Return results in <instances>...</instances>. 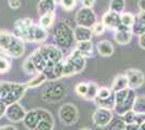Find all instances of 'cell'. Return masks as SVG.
Instances as JSON below:
<instances>
[{"mask_svg":"<svg viewBox=\"0 0 145 130\" xmlns=\"http://www.w3.org/2000/svg\"><path fill=\"white\" fill-rule=\"evenodd\" d=\"M54 1H55V2H56V5H57V0H54Z\"/></svg>","mask_w":145,"mask_h":130,"instance_id":"bcb514c9","label":"cell"},{"mask_svg":"<svg viewBox=\"0 0 145 130\" xmlns=\"http://www.w3.org/2000/svg\"><path fill=\"white\" fill-rule=\"evenodd\" d=\"M102 23L104 24L106 29L115 31L118 27H120L121 25V16L120 14L115 13L113 11H107L104 13L102 18Z\"/></svg>","mask_w":145,"mask_h":130,"instance_id":"4fadbf2b","label":"cell"},{"mask_svg":"<svg viewBox=\"0 0 145 130\" xmlns=\"http://www.w3.org/2000/svg\"><path fill=\"white\" fill-rule=\"evenodd\" d=\"M132 111L137 114L145 115V95H138L133 104Z\"/></svg>","mask_w":145,"mask_h":130,"instance_id":"83f0119b","label":"cell"},{"mask_svg":"<svg viewBox=\"0 0 145 130\" xmlns=\"http://www.w3.org/2000/svg\"><path fill=\"white\" fill-rule=\"evenodd\" d=\"M95 2H97V0H81L82 7L84 8H89V9H92L95 6Z\"/></svg>","mask_w":145,"mask_h":130,"instance_id":"74e56055","label":"cell"},{"mask_svg":"<svg viewBox=\"0 0 145 130\" xmlns=\"http://www.w3.org/2000/svg\"><path fill=\"white\" fill-rule=\"evenodd\" d=\"M10 69H11L10 59L6 54L0 53V74H6Z\"/></svg>","mask_w":145,"mask_h":130,"instance_id":"f546056e","label":"cell"},{"mask_svg":"<svg viewBox=\"0 0 145 130\" xmlns=\"http://www.w3.org/2000/svg\"><path fill=\"white\" fill-rule=\"evenodd\" d=\"M28 88L26 87L25 84H18V82H11L7 81L6 91L3 94V98L1 101L6 103L7 105H10L13 103H16L22 99L26 93V90Z\"/></svg>","mask_w":145,"mask_h":130,"instance_id":"5b68a950","label":"cell"},{"mask_svg":"<svg viewBox=\"0 0 145 130\" xmlns=\"http://www.w3.org/2000/svg\"><path fill=\"white\" fill-rule=\"evenodd\" d=\"M97 50L101 56L108 57L114 53V46L108 40H102L97 43Z\"/></svg>","mask_w":145,"mask_h":130,"instance_id":"44dd1931","label":"cell"},{"mask_svg":"<svg viewBox=\"0 0 145 130\" xmlns=\"http://www.w3.org/2000/svg\"><path fill=\"white\" fill-rule=\"evenodd\" d=\"M80 130H92V129H90V128H82V129H80Z\"/></svg>","mask_w":145,"mask_h":130,"instance_id":"f6af8a7d","label":"cell"},{"mask_svg":"<svg viewBox=\"0 0 145 130\" xmlns=\"http://www.w3.org/2000/svg\"><path fill=\"white\" fill-rule=\"evenodd\" d=\"M95 104L97 105V107H102V108H107L109 111H113L115 110V106H116V102H115V93L108 98V99H105V100H100V99H95L94 100Z\"/></svg>","mask_w":145,"mask_h":130,"instance_id":"d4e9b609","label":"cell"},{"mask_svg":"<svg viewBox=\"0 0 145 130\" xmlns=\"http://www.w3.org/2000/svg\"><path fill=\"white\" fill-rule=\"evenodd\" d=\"M114 119V115L112 111H109L107 108H102V107H97L94 111L92 115V122L97 127H107L110 122Z\"/></svg>","mask_w":145,"mask_h":130,"instance_id":"8fae6325","label":"cell"},{"mask_svg":"<svg viewBox=\"0 0 145 130\" xmlns=\"http://www.w3.org/2000/svg\"><path fill=\"white\" fill-rule=\"evenodd\" d=\"M87 91H88V84H86V82H79V84H77L75 86V92H76V94L78 97H80V98H82V99H85Z\"/></svg>","mask_w":145,"mask_h":130,"instance_id":"e575fe53","label":"cell"},{"mask_svg":"<svg viewBox=\"0 0 145 130\" xmlns=\"http://www.w3.org/2000/svg\"><path fill=\"white\" fill-rule=\"evenodd\" d=\"M137 97H138V95L135 94V91L132 90V89H130V92L128 94L127 99L123 101V103L115 107V112L117 113V115H118V116H122V115L126 114L127 112L132 111L133 104H134V102H135Z\"/></svg>","mask_w":145,"mask_h":130,"instance_id":"2e32d148","label":"cell"},{"mask_svg":"<svg viewBox=\"0 0 145 130\" xmlns=\"http://www.w3.org/2000/svg\"><path fill=\"white\" fill-rule=\"evenodd\" d=\"M0 51L7 56L18 59L25 53V43L13 33L0 31Z\"/></svg>","mask_w":145,"mask_h":130,"instance_id":"7a4b0ae2","label":"cell"},{"mask_svg":"<svg viewBox=\"0 0 145 130\" xmlns=\"http://www.w3.org/2000/svg\"><path fill=\"white\" fill-rule=\"evenodd\" d=\"M126 76L128 78V82H129V88L135 90L144 84V74L137 69V68H130L126 72Z\"/></svg>","mask_w":145,"mask_h":130,"instance_id":"5bb4252c","label":"cell"},{"mask_svg":"<svg viewBox=\"0 0 145 130\" xmlns=\"http://www.w3.org/2000/svg\"><path fill=\"white\" fill-rule=\"evenodd\" d=\"M139 44L142 49H145V34L139 36Z\"/></svg>","mask_w":145,"mask_h":130,"instance_id":"b9f144b4","label":"cell"},{"mask_svg":"<svg viewBox=\"0 0 145 130\" xmlns=\"http://www.w3.org/2000/svg\"><path fill=\"white\" fill-rule=\"evenodd\" d=\"M56 8V2L54 0H40L38 2V7H37V11L38 14L41 16L47 13H53Z\"/></svg>","mask_w":145,"mask_h":130,"instance_id":"d6986e66","label":"cell"},{"mask_svg":"<svg viewBox=\"0 0 145 130\" xmlns=\"http://www.w3.org/2000/svg\"><path fill=\"white\" fill-rule=\"evenodd\" d=\"M7 107H8V105H7L6 103H3L2 101H0V119L6 116Z\"/></svg>","mask_w":145,"mask_h":130,"instance_id":"ab89813d","label":"cell"},{"mask_svg":"<svg viewBox=\"0 0 145 130\" xmlns=\"http://www.w3.org/2000/svg\"><path fill=\"white\" fill-rule=\"evenodd\" d=\"M59 118L65 126H72L79 119L78 108L72 103H65L59 110Z\"/></svg>","mask_w":145,"mask_h":130,"instance_id":"ba28073f","label":"cell"},{"mask_svg":"<svg viewBox=\"0 0 145 130\" xmlns=\"http://www.w3.org/2000/svg\"><path fill=\"white\" fill-rule=\"evenodd\" d=\"M47 112H48V110H44V108L30 110L26 113V116L23 120V124L28 130H36L39 122L42 119V117L46 115Z\"/></svg>","mask_w":145,"mask_h":130,"instance_id":"30bf717a","label":"cell"},{"mask_svg":"<svg viewBox=\"0 0 145 130\" xmlns=\"http://www.w3.org/2000/svg\"><path fill=\"white\" fill-rule=\"evenodd\" d=\"M99 89H100V87L97 86V84L93 82V81L88 82V91H87V94L85 97V100H87V101H94L97 97Z\"/></svg>","mask_w":145,"mask_h":130,"instance_id":"484cf974","label":"cell"},{"mask_svg":"<svg viewBox=\"0 0 145 130\" xmlns=\"http://www.w3.org/2000/svg\"><path fill=\"white\" fill-rule=\"evenodd\" d=\"M6 85L7 81H0V101L3 98V94H5V91H6Z\"/></svg>","mask_w":145,"mask_h":130,"instance_id":"60d3db41","label":"cell"},{"mask_svg":"<svg viewBox=\"0 0 145 130\" xmlns=\"http://www.w3.org/2000/svg\"><path fill=\"white\" fill-rule=\"evenodd\" d=\"M75 50H77L80 52L85 57L91 56L93 53V43L91 40H87V41H80V42L76 43Z\"/></svg>","mask_w":145,"mask_h":130,"instance_id":"603a6c76","label":"cell"},{"mask_svg":"<svg viewBox=\"0 0 145 130\" xmlns=\"http://www.w3.org/2000/svg\"><path fill=\"white\" fill-rule=\"evenodd\" d=\"M125 7H126V0H110L109 11L121 14V13H123Z\"/></svg>","mask_w":145,"mask_h":130,"instance_id":"f1b7e54d","label":"cell"},{"mask_svg":"<svg viewBox=\"0 0 145 130\" xmlns=\"http://www.w3.org/2000/svg\"><path fill=\"white\" fill-rule=\"evenodd\" d=\"M54 18H55V14L54 12L53 13H47L44 15H41L40 16V20H39V25L44 28V29H49L53 22H54Z\"/></svg>","mask_w":145,"mask_h":130,"instance_id":"4316f807","label":"cell"},{"mask_svg":"<svg viewBox=\"0 0 145 130\" xmlns=\"http://www.w3.org/2000/svg\"><path fill=\"white\" fill-rule=\"evenodd\" d=\"M139 8L141 11L145 12V0H139Z\"/></svg>","mask_w":145,"mask_h":130,"instance_id":"ee69618b","label":"cell"},{"mask_svg":"<svg viewBox=\"0 0 145 130\" xmlns=\"http://www.w3.org/2000/svg\"><path fill=\"white\" fill-rule=\"evenodd\" d=\"M132 33L138 36L145 34V12L143 11H140L137 15H134V24L132 26Z\"/></svg>","mask_w":145,"mask_h":130,"instance_id":"e0dca14e","label":"cell"},{"mask_svg":"<svg viewBox=\"0 0 145 130\" xmlns=\"http://www.w3.org/2000/svg\"><path fill=\"white\" fill-rule=\"evenodd\" d=\"M113 94H114V92H113L112 89H109V88H107V87H100L97 98L100 100H105V99L110 98Z\"/></svg>","mask_w":145,"mask_h":130,"instance_id":"836d02e7","label":"cell"},{"mask_svg":"<svg viewBox=\"0 0 145 130\" xmlns=\"http://www.w3.org/2000/svg\"><path fill=\"white\" fill-rule=\"evenodd\" d=\"M105 29L106 28H105V26H104L102 22H97L95 24L93 25V27L91 28V31H92L93 36H100L105 31Z\"/></svg>","mask_w":145,"mask_h":130,"instance_id":"8d00e7d4","label":"cell"},{"mask_svg":"<svg viewBox=\"0 0 145 130\" xmlns=\"http://www.w3.org/2000/svg\"><path fill=\"white\" fill-rule=\"evenodd\" d=\"M8 5L11 9H18L21 7L20 0H8Z\"/></svg>","mask_w":145,"mask_h":130,"instance_id":"f35d334b","label":"cell"},{"mask_svg":"<svg viewBox=\"0 0 145 130\" xmlns=\"http://www.w3.org/2000/svg\"><path fill=\"white\" fill-rule=\"evenodd\" d=\"M120 16H121V24L123 25V26H127V27L132 28L133 24H134V15L131 14V13L123 12L120 14Z\"/></svg>","mask_w":145,"mask_h":130,"instance_id":"1f68e13d","label":"cell"},{"mask_svg":"<svg viewBox=\"0 0 145 130\" xmlns=\"http://www.w3.org/2000/svg\"><path fill=\"white\" fill-rule=\"evenodd\" d=\"M13 34L24 42H43L48 37V31L39 24H35L33 19H18L13 24Z\"/></svg>","mask_w":145,"mask_h":130,"instance_id":"6da1fadb","label":"cell"},{"mask_svg":"<svg viewBox=\"0 0 145 130\" xmlns=\"http://www.w3.org/2000/svg\"><path fill=\"white\" fill-rule=\"evenodd\" d=\"M107 128H108V130H123L126 128V124L123 123L122 118L119 116L117 118H114L110 122V124L107 126Z\"/></svg>","mask_w":145,"mask_h":130,"instance_id":"4dcf8cb0","label":"cell"},{"mask_svg":"<svg viewBox=\"0 0 145 130\" xmlns=\"http://www.w3.org/2000/svg\"><path fill=\"white\" fill-rule=\"evenodd\" d=\"M66 95V88L61 84H52L49 85L42 93L40 94V98L44 102L49 103H55L62 99H64Z\"/></svg>","mask_w":145,"mask_h":130,"instance_id":"8992f818","label":"cell"},{"mask_svg":"<svg viewBox=\"0 0 145 130\" xmlns=\"http://www.w3.org/2000/svg\"><path fill=\"white\" fill-rule=\"evenodd\" d=\"M86 67V57L77 50H74L63 60V77H69L81 73Z\"/></svg>","mask_w":145,"mask_h":130,"instance_id":"277c9868","label":"cell"},{"mask_svg":"<svg viewBox=\"0 0 145 130\" xmlns=\"http://www.w3.org/2000/svg\"><path fill=\"white\" fill-rule=\"evenodd\" d=\"M129 88V82H128V78L125 74L117 75L114 80L112 82V90L113 92H117V91H120V90H125Z\"/></svg>","mask_w":145,"mask_h":130,"instance_id":"ffe728a7","label":"cell"},{"mask_svg":"<svg viewBox=\"0 0 145 130\" xmlns=\"http://www.w3.org/2000/svg\"><path fill=\"white\" fill-rule=\"evenodd\" d=\"M132 28L121 25L114 31V38L115 41L119 44H128L132 39Z\"/></svg>","mask_w":145,"mask_h":130,"instance_id":"9a60e30c","label":"cell"},{"mask_svg":"<svg viewBox=\"0 0 145 130\" xmlns=\"http://www.w3.org/2000/svg\"><path fill=\"white\" fill-rule=\"evenodd\" d=\"M75 22L79 26L92 28L93 25L97 23V15H95V13L92 9L82 7L81 9H79L78 12L76 13Z\"/></svg>","mask_w":145,"mask_h":130,"instance_id":"9c48e42d","label":"cell"},{"mask_svg":"<svg viewBox=\"0 0 145 130\" xmlns=\"http://www.w3.org/2000/svg\"><path fill=\"white\" fill-rule=\"evenodd\" d=\"M123 120V123L126 125H132L137 124V113H134L133 111L127 112L126 114H123L122 116H120Z\"/></svg>","mask_w":145,"mask_h":130,"instance_id":"d6a6232c","label":"cell"},{"mask_svg":"<svg viewBox=\"0 0 145 130\" xmlns=\"http://www.w3.org/2000/svg\"><path fill=\"white\" fill-rule=\"evenodd\" d=\"M57 5L62 7L65 11H72L76 7V0H57Z\"/></svg>","mask_w":145,"mask_h":130,"instance_id":"d590c367","label":"cell"},{"mask_svg":"<svg viewBox=\"0 0 145 130\" xmlns=\"http://www.w3.org/2000/svg\"><path fill=\"white\" fill-rule=\"evenodd\" d=\"M53 129H54V117L48 111L46 113V115L42 117V119L39 122L36 130H53Z\"/></svg>","mask_w":145,"mask_h":130,"instance_id":"7402d4cb","label":"cell"},{"mask_svg":"<svg viewBox=\"0 0 145 130\" xmlns=\"http://www.w3.org/2000/svg\"><path fill=\"white\" fill-rule=\"evenodd\" d=\"M26 113L27 112L25 111L24 107L21 105L18 102H16V103L8 105L6 112V117L7 119H9L12 123H20V122L24 120Z\"/></svg>","mask_w":145,"mask_h":130,"instance_id":"7c38bea8","label":"cell"},{"mask_svg":"<svg viewBox=\"0 0 145 130\" xmlns=\"http://www.w3.org/2000/svg\"><path fill=\"white\" fill-rule=\"evenodd\" d=\"M0 130H18V129L13 125H3V126L0 127Z\"/></svg>","mask_w":145,"mask_h":130,"instance_id":"7bdbcfd3","label":"cell"},{"mask_svg":"<svg viewBox=\"0 0 145 130\" xmlns=\"http://www.w3.org/2000/svg\"><path fill=\"white\" fill-rule=\"evenodd\" d=\"M54 40L57 48L60 49H68L72 47L75 41L74 29L72 26L67 23L66 21L59 22L54 27Z\"/></svg>","mask_w":145,"mask_h":130,"instance_id":"3957f363","label":"cell"},{"mask_svg":"<svg viewBox=\"0 0 145 130\" xmlns=\"http://www.w3.org/2000/svg\"><path fill=\"white\" fill-rule=\"evenodd\" d=\"M92 36H93V35H92L91 28L84 27V26H79V25H77V26L74 28V37H75V41H76V42L91 40Z\"/></svg>","mask_w":145,"mask_h":130,"instance_id":"ac0fdd59","label":"cell"},{"mask_svg":"<svg viewBox=\"0 0 145 130\" xmlns=\"http://www.w3.org/2000/svg\"><path fill=\"white\" fill-rule=\"evenodd\" d=\"M46 81H48L47 79V76L43 74V73H38L36 74L30 80H28L25 85L28 89H34V88H37V87L41 86L42 84H44Z\"/></svg>","mask_w":145,"mask_h":130,"instance_id":"cb8c5ba5","label":"cell"},{"mask_svg":"<svg viewBox=\"0 0 145 130\" xmlns=\"http://www.w3.org/2000/svg\"><path fill=\"white\" fill-rule=\"evenodd\" d=\"M38 50L40 51V53L42 54V56L46 59V61L48 62V67L46 68V69L53 67L56 64L63 62V60H64L63 52L61 51L60 48H56V47L52 46V44L41 46L40 48H38Z\"/></svg>","mask_w":145,"mask_h":130,"instance_id":"52a82bcc","label":"cell"}]
</instances>
